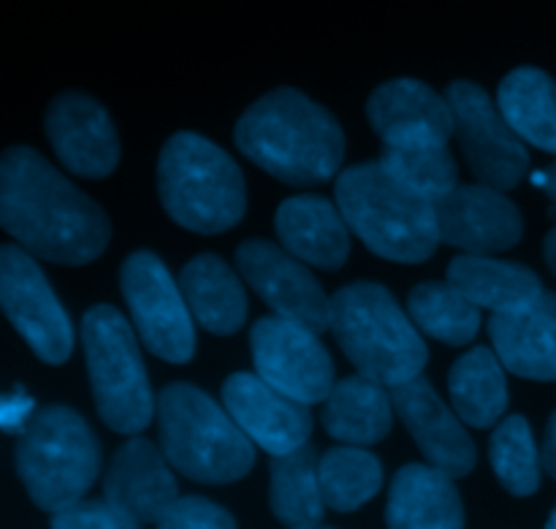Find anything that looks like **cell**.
<instances>
[{"instance_id":"obj_26","label":"cell","mask_w":556,"mask_h":529,"mask_svg":"<svg viewBox=\"0 0 556 529\" xmlns=\"http://www.w3.org/2000/svg\"><path fill=\"white\" fill-rule=\"evenodd\" d=\"M318 465L313 445L271 459L269 505L275 519L288 529L318 527L324 519L326 500L320 492Z\"/></svg>"},{"instance_id":"obj_34","label":"cell","mask_w":556,"mask_h":529,"mask_svg":"<svg viewBox=\"0 0 556 529\" xmlns=\"http://www.w3.org/2000/svg\"><path fill=\"white\" fill-rule=\"evenodd\" d=\"M157 529H237V521L220 505L204 497H179Z\"/></svg>"},{"instance_id":"obj_35","label":"cell","mask_w":556,"mask_h":529,"mask_svg":"<svg viewBox=\"0 0 556 529\" xmlns=\"http://www.w3.org/2000/svg\"><path fill=\"white\" fill-rule=\"evenodd\" d=\"M543 467H546L548 476L556 481V413L548 421L546 429V440H543Z\"/></svg>"},{"instance_id":"obj_9","label":"cell","mask_w":556,"mask_h":529,"mask_svg":"<svg viewBox=\"0 0 556 529\" xmlns=\"http://www.w3.org/2000/svg\"><path fill=\"white\" fill-rule=\"evenodd\" d=\"M445 98L454 112V134L472 174L489 188H516L530 168V155L500 103L472 81H454L445 90Z\"/></svg>"},{"instance_id":"obj_36","label":"cell","mask_w":556,"mask_h":529,"mask_svg":"<svg viewBox=\"0 0 556 529\" xmlns=\"http://www.w3.org/2000/svg\"><path fill=\"white\" fill-rule=\"evenodd\" d=\"M543 253H546L548 269H552L556 275V228L546 237V248H543Z\"/></svg>"},{"instance_id":"obj_5","label":"cell","mask_w":556,"mask_h":529,"mask_svg":"<svg viewBox=\"0 0 556 529\" xmlns=\"http://www.w3.org/2000/svg\"><path fill=\"white\" fill-rule=\"evenodd\" d=\"M161 445L168 465L199 483H233L255 462L253 440L212 396L188 383L163 389L157 400Z\"/></svg>"},{"instance_id":"obj_38","label":"cell","mask_w":556,"mask_h":529,"mask_svg":"<svg viewBox=\"0 0 556 529\" xmlns=\"http://www.w3.org/2000/svg\"><path fill=\"white\" fill-rule=\"evenodd\" d=\"M546 529H556V508H554L552 519H548V525H546Z\"/></svg>"},{"instance_id":"obj_30","label":"cell","mask_w":556,"mask_h":529,"mask_svg":"<svg viewBox=\"0 0 556 529\" xmlns=\"http://www.w3.org/2000/svg\"><path fill=\"white\" fill-rule=\"evenodd\" d=\"M326 508L351 514L380 492L383 467L362 449H331L318 465Z\"/></svg>"},{"instance_id":"obj_31","label":"cell","mask_w":556,"mask_h":529,"mask_svg":"<svg viewBox=\"0 0 556 529\" xmlns=\"http://www.w3.org/2000/svg\"><path fill=\"white\" fill-rule=\"evenodd\" d=\"M378 163L402 188L432 204L459 188V172L448 147H386Z\"/></svg>"},{"instance_id":"obj_7","label":"cell","mask_w":556,"mask_h":529,"mask_svg":"<svg viewBox=\"0 0 556 529\" xmlns=\"http://www.w3.org/2000/svg\"><path fill=\"white\" fill-rule=\"evenodd\" d=\"M101 470L92 429L71 407H43L22 429L16 473L33 503L49 514L81 503Z\"/></svg>"},{"instance_id":"obj_17","label":"cell","mask_w":556,"mask_h":529,"mask_svg":"<svg viewBox=\"0 0 556 529\" xmlns=\"http://www.w3.org/2000/svg\"><path fill=\"white\" fill-rule=\"evenodd\" d=\"M434 206L440 239L476 255L514 248L525 231L514 201L489 185H459Z\"/></svg>"},{"instance_id":"obj_39","label":"cell","mask_w":556,"mask_h":529,"mask_svg":"<svg viewBox=\"0 0 556 529\" xmlns=\"http://www.w3.org/2000/svg\"><path fill=\"white\" fill-rule=\"evenodd\" d=\"M309 529H331V527H324V525H318V527H309Z\"/></svg>"},{"instance_id":"obj_4","label":"cell","mask_w":556,"mask_h":529,"mask_svg":"<svg viewBox=\"0 0 556 529\" xmlns=\"http://www.w3.org/2000/svg\"><path fill=\"white\" fill-rule=\"evenodd\" d=\"M331 331L364 378L389 389L421 378L427 345L383 286L356 282L337 291Z\"/></svg>"},{"instance_id":"obj_28","label":"cell","mask_w":556,"mask_h":529,"mask_svg":"<svg viewBox=\"0 0 556 529\" xmlns=\"http://www.w3.org/2000/svg\"><path fill=\"white\" fill-rule=\"evenodd\" d=\"M448 386L456 413L470 427H494L508 407L503 362L489 348H472L465 353L451 369Z\"/></svg>"},{"instance_id":"obj_20","label":"cell","mask_w":556,"mask_h":529,"mask_svg":"<svg viewBox=\"0 0 556 529\" xmlns=\"http://www.w3.org/2000/svg\"><path fill=\"white\" fill-rule=\"evenodd\" d=\"M494 351L505 369L530 380H556V293L489 320Z\"/></svg>"},{"instance_id":"obj_11","label":"cell","mask_w":556,"mask_h":529,"mask_svg":"<svg viewBox=\"0 0 556 529\" xmlns=\"http://www.w3.org/2000/svg\"><path fill=\"white\" fill-rule=\"evenodd\" d=\"M258 378L302 405L329 400L334 367L318 335L288 318H261L250 335Z\"/></svg>"},{"instance_id":"obj_3","label":"cell","mask_w":556,"mask_h":529,"mask_svg":"<svg viewBox=\"0 0 556 529\" xmlns=\"http://www.w3.org/2000/svg\"><path fill=\"white\" fill-rule=\"evenodd\" d=\"M337 206L348 228L372 253L400 264H421L443 239L438 206L402 188L380 163H362L337 179Z\"/></svg>"},{"instance_id":"obj_32","label":"cell","mask_w":556,"mask_h":529,"mask_svg":"<svg viewBox=\"0 0 556 529\" xmlns=\"http://www.w3.org/2000/svg\"><path fill=\"white\" fill-rule=\"evenodd\" d=\"M492 467L505 492L514 497H530L541 487V454L535 449L530 424L521 416H510L492 434Z\"/></svg>"},{"instance_id":"obj_23","label":"cell","mask_w":556,"mask_h":529,"mask_svg":"<svg viewBox=\"0 0 556 529\" xmlns=\"http://www.w3.org/2000/svg\"><path fill=\"white\" fill-rule=\"evenodd\" d=\"M190 313L212 335H233L244 324L248 299L242 282L217 255H199L179 275Z\"/></svg>"},{"instance_id":"obj_8","label":"cell","mask_w":556,"mask_h":529,"mask_svg":"<svg viewBox=\"0 0 556 529\" xmlns=\"http://www.w3.org/2000/svg\"><path fill=\"white\" fill-rule=\"evenodd\" d=\"M87 373L103 424L119 434H139L152 421V391L128 320L109 304L81 320Z\"/></svg>"},{"instance_id":"obj_21","label":"cell","mask_w":556,"mask_h":529,"mask_svg":"<svg viewBox=\"0 0 556 529\" xmlns=\"http://www.w3.org/2000/svg\"><path fill=\"white\" fill-rule=\"evenodd\" d=\"M389 529H465L454 478L432 465H407L394 476L386 505Z\"/></svg>"},{"instance_id":"obj_29","label":"cell","mask_w":556,"mask_h":529,"mask_svg":"<svg viewBox=\"0 0 556 529\" xmlns=\"http://www.w3.org/2000/svg\"><path fill=\"white\" fill-rule=\"evenodd\" d=\"M413 324L445 345H467L481 326V307L451 282H424L407 299Z\"/></svg>"},{"instance_id":"obj_13","label":"cell","mask_w":556,"mask_h":529,"mask_svg":"<svg viewBox=\"0 0 556 529\" xmlns=\"http://www.w3.org/2000/svg\"><path fill=\"white\" fill-rule=\"evenodd\" d=\"M237 266L280 318L307 326L315 335L331 329V299H326L324 288L296 255L264 239H253L237 250Z\"/></svg>"},{"instance_id":"obj_14","label":"cell","mask_w":556,"mask_h":529,"mask_svg":"<svg viewBox=\"0 0 556 529\" xmlns=\"http://www.w3.org/2000/svg\"><path fill=\"white\" fill-rule=\"evenodd\" d=\"M223 402L244 434L271 456L307 445L313 416L307 405L291 400L258 375H231L223 386Z\"/></svg>"},{"instance_id":"obj_15","label":"cell","mask_w":556,"mask_h":529,"mask_svg":"<svg viewBox=\"0 0 556 529\" xmlns=\"http://www.w3.org/2000/svg\"><path fill=\"white\" fill-rule=\"evenodd\" d=\"M367 114L386 147H448L454 136L448 98L418 79L380 85L369 98Z\"/></svg>"},{"instance_id":"obj_16","label":"cell","mask_w":556,"mask_h":529,"mask_svg":"<svg viewBox=\"0 0 556 529\" xmlns=\"http://www.w3.org/2000/svg\"><path fill=\"white\" fill-rule=\"evenodd\" d=\"M47 136L68 172L101 179L119 161V141L106 109L90 96L65 92L47 112Z\"/></svg>"},{"instance_id":"obj_18","label":"cell","mask_w":556,"mask_h":529,"mask_svg":"<svg viewBox=\"0 0 556 529\" xmlns=\"http://www.w3.org/2000/svg\"><path fill=\"white\" fill-rule=\"evenodd\" d=\"M394 413L405 421L429 465L451 478H465L476 467V445L454 413L443 405L424 378L391 389Z\"/></svg>"},{"instance_id":"obj_25","label":"cell","mask_w":556,"mask_h":529,"mask_svg":"<svg viewBox=\"0 0 556 529\" xmlns=\"http://www.w3.org/2000/svg\"><path fill=\"white\" fill-rule=\"evenodd\" d=\"M394 402L383 386L356 375L331 389L324 402V427L331 438L348 445H372L389 434Z\"/></svg>"},{"instance_id":"obj_27","label":"cell","mask_w":556,"mask_h":529,"mask_svg":"<svg viewBox=\"0 0 556 529\" xmlns=\"http://www.w3.org/2000/svg\"><path fill=\"white\" fill-rule=\"evenodd\" d=\"M497 103L521 139L556 152V81L546 71H510L500 85Z\"/></svg>"},{"instance_id":"obj_37","label":"cell","mask_w":556,"mask_h":529,"mask_svg":"<svg viewBox=\"0 0 556 529\" xmlns=\"http://www.w3.org/2000/svg\"><path fill=\"white\" fill-rule=\"evenodd\" d=\"M543 188H546V193L556 201V163L552 168H548L546 174H543Z\"/></svg>"},{"instance_id":"obj_6","label":"cell","mask_w":556,"mask_h":529,"mask_svg":"<svg viewBox=\"0 0 556 529\" xmlns=\"http://www.w3.org/2000/svg\"><path fill=\"white\" fill-rule=\"evenodd\" d=\"M157 190L168 215L199 234H220L244 215V179L228 152L204 136L177 134L157 163Z\"/></svg>"},{"instance_id":"obj_19","label":"cell","mask_w":556,"mask_h":529,"mask_svg":"<svg viewBox=\"0 0 556 529\" xmlns=\"http://www.w3.org/2000/svg\"><path fill=\"white\" fill-rule=\"evenodd\" d=\"M103 494L139 525H161L179 500L166 454L144 438H134L114 454L103 478Z\"/></svg>"},{"instance_id":"obj_12","label":"cell","mask_w":556,"mask_h":529,"mask_svg":"<svg viewBox=\"0 0 556 529\" xmlns=\"http://www.w3.org/2000/svg\"><path fill=\"white\" fill-rule=\"evenodd\" d=\"M0 299L14 329L25 337L38 358L63 364L71 356L74 335L68 315L60 307L36 261L14 244L0 250Z\"/></svg>"},{"instance_id":"obj_2","label":"cell","mask_w":556,"mask_h":529,"mask_svg":"<svg viewBox=\"0 0 556 529\" xmlns=\"http://www.w3.org/2000/svg\"><path fill=\"white\" fill-rule=\"evenodd\" d=\"M237 144L255 166L288 185L326 182L345 155L340 123L291 87L269 92L242 114Z\"/></svg>"},{"instance_id":"obj_33","label":"cell","mask_w":556,"mask_h":529,"mask_svg":"<svg viewBox=\"0 0 556 529\" xmlns=\"http://www.w3.org/2000/svg\"><path fill=\"white\" fill-rule=\"evenodd\" d=\"M52 529H141V525L109 500H81L52 514Z\"/></svg>"},{"instance_id":"obj_10","label":"cell","mask_w":556,"mask_h":529,"mask_svg":"<svg viewBox=\"0 0 556 529\" xmlns=\"http://www.w3.org/2000/svg\"><path fill=\"white\" fill-rule=\"evenodd\" d=\"M119 282L144 345L163 362H190L195 351L190 307L182 297V288H177L161 259L152 253L130 255Z\"/></svg>"},{"instance_id":"obj_24","label":"cell","mask_w":556,"mask_h":529,"mask_svg":"<svg viewBox=\"0 0 556 529\" xmlns=\"http://www.w3.org/2000/svg\"><path fill=\"white\" fill-rule=\"evenodd\" d=\"M448 282L465 293L476 307L492 313H510L532 299L541 297L543 286L538 275L527 266L508 261L489 259V255H462L448 266Z\"/></svg>"},{"instance_id":"obj_22","label":"cell","mask_w":556,"mask_h":529,"mask_svg":"<svg viewBox=\"0 0 556 529\" xmlns=\"http://www.w3.org/2000/svg\"><path fill=\"white\" fill-rule=\"evenodd\" d=\"M277 234L299 261L340 269L351 253V234L342 212L318 196H296L282 201L277 210Z\"/></svg>"},{"instance_id":"obj_1","label":"cell","mask_w":556,"mask_h":529,"mask_svg":"<svg viewBox=\"0 0 556 529\" xmlns=\"http://www.w3.org/2000/svg\"><path fill=\"white\" fill-rule=\"evenodd\" d=\"M0 221L27 253L54 264H90L109 244L101 206L30 147H11L0 163Z\"/></svg>"}]
</instances>
